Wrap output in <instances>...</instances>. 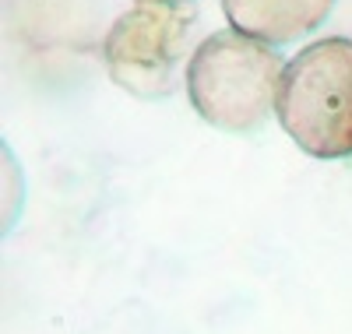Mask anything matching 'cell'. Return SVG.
Here are the masks:
<instances>
[{
    "label": "cell",
    "instance_id": "1",
    "mask_svg": "<svg viewBox=\"0 0 352 334\" xmlns=\"http://www.w3.org/2000/svg\"><path fill=\"white\" fill-rule=\"evenodd\" d=\"M285 60L275 46L236 28L204 36L187 60V99L204 124L229 134H254L278 106Z\"/></svg>",
    "mask_w": 352,
    "mask_h": 334
},
{
    "label": "cell",
    "instance_id": "2",
    "mask_svg": "<svg viewBox=\"0 0 352 334\" xmlns=\"http://www.w3.org/2000/svg\"><path fill=\"white\" fill-rule=\"evenodd\" d=\"M275 113L307 155H352V39H317L292 56L282 74Z\"/></svg>",
    "mask_w": 352,
    "mask_h": 334
},
{
    "label": "cell",
    "instance_id": "3",
    "mask_svg": "<svg viewBox=\"0 0 352 334\" xmlns=\"http://www.w3.org/2000/svg\"><path fill=\"white\" fill-rule=\"evenodd\" d=\"M194 4H138L113 21L102 64L116 88L138 99H166L180 85L184 56H194Z\"/></svg>",
    "mask_w": 352,
    "mask_h": 334
},
{
    "label": "cell",
    "instance_id": "4",
    "mask_svg": "<svg viewBox=\"0 0 352 334\" xmlns=\"http://www.w3.org/2000/svg\"><path fill=\"white\" fill-rule=\"evenodd\" d=\"M335 0H222V11L236 32L268 46L296 43L317 32Z\"/></svg>",
    "mask_w": 352,
    "mask_h": 334
},
{
    "label": "cell",
    "instance_id": "5",
    "mask_svg": "<svg viewBox=\"0 0 352 334\" xmlns=\"http://www.w3.org/2000/svg\"><path fill=\"white\" fill-rule=\"evenodd\" d=\"M138 4H194V0H138Z\"/></svg>",
    "mask_w": 352,
    "mask_h": 334
}]
</instances>
